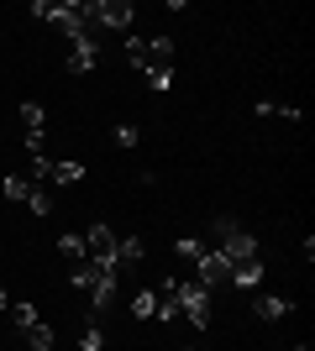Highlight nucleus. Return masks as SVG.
Here are the masks:
<instances>
[{"instance_id": "nucleus-1", "label": "nucleus", "mask_w": 315, "mask_h": 351, "mask_svg": "<svg viewBox=\"0 0 315 351\" xmlns=\"http://www.w3.org/2000/svg\"><path fill=\"white\" fill-rule=\"evenodd\" d=\"M168 293H174L179 315L195 325V330H205V325H210V289H200L195 278H168Z\"/></svg>"}, {"instance_id": "nucleus-2", "label": "nucleus", "mask_w": 315, "mask_h": 351, "mask_svg": "<svg viewBox=\"0 0 315 351\" xmlns=\"http://www.w3.org/2000/svg\"><path fill=\"white\" fill-rule=\"evenodd\" d=\"M32 16H37V21H53L63 37H79V32H90V5H79V0H63V5L32 0Z\"/></svg>"}, {"instance_id": "nucleus-3", "label": "nucleus", "mask_w": 315, "mask_h": 351, "mask_svg": "<svg viewBox=\"0 0 315 351\" xmlns=\"http://www.w3.org/2000/svg\"><path fill=\"white\" fill-rule=\"evenodd\" d=\"M116 241H121V236L110 231V226H100V220H95L90 231H84V257H90V267H116V273H121V263H116Z\"/></svg>"}, {"instance_id": "nucleus-4", "label": "nucleus", "mask_w": 315, "mask_h": 351, "mask_svg": "<svg viewBox=\"0 0 315 351\" xmlns=\"http://www.w3.org/2000/svg\"><path fill=\"white\" fill-rule=\"evenodd\" d=\"M132 16H137V5H126V0H95L90 5V27L132 32Z\"/></svg>"}, {"instance_id": "nucleus-5", "label": "nucleus", "mask_w": 315, "mask_h": 351, "mask_svg": "<svg viewBox=\"0 0 315 351\" xmlns=\"http://www.w3.org/2000/svg\"><path fill=\"white\" fill-rule=\"evenodd\" d=\"M95 58H100V43H95V32H79L69 37V73H90Z\"/></svg>"}, {"instance_id": "nucleus-6", "label": "nucleus", "mask_w": 315, "mask_h": 351, "mask_svg": "<svg viewBox=\"0 0 315 351\" xmlns=\"http://www.w3.org/2000/svg\"><path fill=\"white\" fill-rule=\"evenodd\" d=\"M200 273H195V283H200V289H215V283H231V263H226V252H215V247H210L205 252V257H200Z\"/></svg>"}, {"instance_id": "nucleus-7", "label": "nucleus", "mask_w": 315, "mask_h": 351, "mask_svg": "<svg viewBox=\"0 0 315 351\" xmlns=\"http://www.w3.org/2000/svg\"><path fill=\"white\" fill-rule=\"evenodd\" d=\"M116 278H121L116 267H95L90 289H84V293L95 299V309H110V304H116Z\"/></svg>"}, {"instance_id": "nucleus-8", "label": "nucleus", "mask_w": 315, "mask_h": 351, "mask_svg": "<svg viewBox=\"0 0 315 351\" xmlns=\"http://www.w3.org/2000/svg\"><path fill=\"white\" fill-rule=\"evenodd\" d=\"M257 315H263V320H284V315H289V309H294V304H289V299H284V293H257Z\"/></svg>"}, {"instance_id": "nucleus-9", "label": "nucleus", "mask_w": 315, "mask_h": 351, "mask_svg": "<svg viewBox=\"0 0 315 351\" xmlns=\"http://www.w3.org/2000/svg\"><path fill=\"white\" fill-rule=\"evenodd\" d=\"M148 53H152V69H174V53H179V47H174V37H148Z\"/></svg>"}, {"instance_id": "nucleus-10", "label": "nucleus", "mask_w": 315, "mask_h": 351, "mask_svg": "<svg viewBox=\"0 0 315 351\" xmlns=\"http://www.w3.org/2000/svg\"><path fill=\"white\" fill-rule=\"evenodd\" d=\"M126 58H132V69H137V73H148V69H152L148 37H137V32H126Z\"/></svg>"}, {"instance_id": "nucleus-11", "label": "nucleus", "mask_w": 315, "mask_h": 351, "mask_svg": "<svg viewBox=\"0 0 315 351\" xmlns=\"http://www.w3.org/2000/svg\"><path fill=\"white\" fill-rule=\"evenodd\" d=\"M231 283H237V289H257V283H263V257L237 263V267H231Z\"/></svg>"}, {"instance_id": "nucleus-12", "label": "nucleus", "mask_w": 315, "mask_h": 351, "mask_svg": "<svg viewBox=\"0 0 315 351\" xmlns=\"http://www.w3.org/2000/svg\"><path fill=\"white\" fill-rule=\"evenodd\" d=\"M32 189H37V184H32L27 173H5V178H0V194H5V199H21V205H27Z\"/></svg>"}, {"instance_id": "nucleus-13", "label": "nucleus", "mask_w": 315, "mask_h": 351, "mask_svg": "<svg viewBox=\"0 0 315 351\" xmlns=\"http://www.w3.org/2000/svg\"><path fill=\"white\" fill-rule=\"evenodd\" d=\"M58 252H63V263H90V257H84V236L79 231H69V236H58Z\"/></svg>"}, {"instance_id": "nucleus-14", "label": "nucleus", "mask_w": 315, "mask_h": 351, "mask_svg": "<svg viewBox=\"0 0 315 351\" xmlns=\"http://www.w3.org/2000/svg\"><path fill=\"white\" fill-rule=\"evenodd\" d=\"M21 336H27V346H32V351H53V325L37 320V325H27Z\"/></svg>"}, {"instance_id": "nucleus-15", "label": "nucleus", "mask_w": 315, "mask_h": 351, "mask_svg": "<svg viewBox=\"0 0 315 351\" xmlns=\"http://www.w3.org/2000/svg\"><path fill=\"white\" fill-rule=\"evenodd\" d=\"M142 257H148L142 236H126V241H116V263H142Z\"/></svg>"}, {"instance_id": "nucleus-16", "label": "nucleus", "mask_w": 315, "mask_h": 351, "mask_svg": "<svg viewBox=\"0 0 315 351\" xmlns=\"http://www.w3.org/2000/svg\"><path fill=\"white\" fill-rule=\"evenodd\" d=\"M174 252H179V257H189V263H200V257L210 252V241H200V236H179V247H174Z\"/></svg>"}, {"instance_id": "nucleus-17", "label": "nucleus", "mask_w": 315, "mask_h": 351, "mask_svg": "<svg viewBox=\"0 0 315 351\" xmlns=\"http://www.w3.org/2000/svg\"><path fill=\"white\" fill-rule=\"evenodd\" d=\"M27 210H32L37 220H47V215H53V194H47V189H32V194H27Z\"/></svg>"}, {"instance_id": "nucleus-18", "label": "nucleus", "mask_w": 315, "mask_h": 351, "mask_svg": "<svg viewBox=\"0 0 315 351\" xmlns=\"http://www.w3.org/2000/svg\"><path fill=\"white\" fill-rule=\"evenodd\" d=\"M84 178V162H53V184H79Z\"/></svg>"}, {"instance_id": "nucleus-19", "label": "nucleus", "mask_w": 315, "mask_h": 351, "mask_svg": "<svg viewBox=\"0 0 315 351\" xmlns=\"http://www.w3.org/2000/svg\"><path fill=\"white\" fill-rule=\"evenodd\" d=\"M11 325H16V330L37 325V304H11Z\"/></svg>"}, {"instance_id": "nucleus-20", "label": "nucleus", "mask_w": 315, "mask_h": 351, "mask_svg": "<svg viewBox=\"0 0 315 351\" xmlns=\"http://www.w3.org/2000/svg\"><path fill=\"white\" fill-rule=\"evenodd\" d=\"M79 351H105V336H100V325H84V330H79Z\"/></svg>"}, {"instance_id": "nucleus-21", "label": "nucleus", "mask_w": 315, "mask_h": 351, "mask_svg": "<svg viewBox=\"0 0 315 351\" xmlns=\"http://www.w3.org/2000/svg\"><path fill=\"white\" fill-rule=\"evenodd\" d=\"M132 309H137V320H142V315H158V293H137V299H132Z\"/></svg>"}, {"instance_id": "nucleus-22", "label": "nucleus", "mask_w": 315, "mask_h": 351, "mask_svg": "<svg viewBox=\"0 0 315 351\" xmlns=\"http://www.w3.org/2000/svg\"><path fill=\"white\" fill-rule=\"evenodd\" d=\"M32 184H37V178H53V158H43V152H32Z\"/></svg>"}, {"instance_id": "nucleus-23", "label": "nucleus", "mask_w": 315, "mask_h": 351, "mask_svg": "<svg viewBox=\"0 0 315 351\" xmlns=\"http://www.w3.org/2000/svg\"><path fill=\"white\" fill-rule=\"evenodd\" d=\"M142 79H148L152 89H174V69H148Z\"/></svg>"}, {"instance_id": "nucleus-24", "label": "nucleus", "mask_w": 315, "mask_h": 351, "mask_svg": "<svg viewBox=\"0 0 315 351\" xmlns=\"http://www.w3.org/2000/svg\"><path fill=\"white\" fill-rule=\"evenodd\" d=\"M116 147H137V126H116Z\"/></svg>"}, {"instance_id": "nucleus-25", "label": "nucleus", "mask_w": 315, "mask_h": 351, "mask_svg": "<svg viewBox=\"0 0 315 351\" xmlns=\"http://www.w3.org/2000/svg\"><path fill=\"white\" fill-rule=\"evenodd\" d=\"M0 309H11V304H5V283H0Z\"/></svg>"}, {"instance_id": "nucleus-26", "label": "nucleus", "mask_w": 315, "mask_h": 351, "mask_svg": "<svg viewBox=\"0 0 315 351\" xmlns=\"http://www.w3.org/2000/svg\"><path fill=\"white\" fill-rule=\"evenodd\" d=\"M179 351H200V346H179Z\"/></svg>"}]
</instances>
